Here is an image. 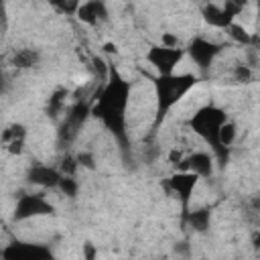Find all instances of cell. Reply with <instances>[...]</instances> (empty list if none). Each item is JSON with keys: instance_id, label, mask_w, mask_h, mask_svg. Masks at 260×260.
<instances>
[{"instance_id": "obj_12", "label": "cell", "mask_w": 260, "mask_h": 260, "mask_svg": "<svg viewBox=\"0 0 260 260\" xmlns=\"http://www.w3.org/2000/svg\"><path fill=\"white\" fill-rule=\"evenodd\" d=\"M28 179L30 183L39 185V187H49V189H55L59 185V179H61V173L53 167H47V165H37L30 169L28 173Z\"/></svg>"}, {"instance_id": "obj_2", "label": "cell", "mask_w": 260, "mask_h": 260, "mask_svg": "<svg viewBox=\"0 0 260 260\" xmlns=\"http://www.w3.org/2000/svg\"><path fill=\"white\" fill-rule=\"evenodd\" d=\"M195 73H169L156 75L154 79V100H156V118H165L191 89L197 85Z\"/></svg>"}, {"instance_id": "obj_10", "label": "cell", "mask_w": 260, "mask_h": 260, "mask_svg": "<svg viewBox=\"0 0 260 260\" xmlns=\"http://www.w3.org/2000/svg\"><path fill=\"white\" fill-rule=\"evenodd\" d=\"M179 171H189L193 175H197L199 179H205V177H211L213 173V156L205 150H197L189 156L183 158V167Z\"/></svg>"}, {"instance_id": "obj_7", "label": "cell", "mask_w": 260, "mask_h": 260, "mask_svg": "<svg viewBox=\"0 0 260 260\" xmlns=\"http://www.w3.org/2000/svg\"><path fill=\"white\" fill-rule=\"evenodd\" d=\"M242 6L234 4V2H225V4H205L203 6V20L207 24H211L213 28H221L225 30L232 22H236V18L240 16Z\"/></svg>"}, {"instance_id": "obj_16", "label": "cell", "mask_w": 260, "mask_h": 260, "mask_svg": "<svg viewBox=\"0 0 260 260\" xmlns=\"http://www.w3.org/2000/svg\"><path fill=\"white\" fill-rule=\"evenodd\" d=\"M104 51H106V53H114V55H116V53H118V47H116L114 43H106V45H104Z\"/></svg>"}, {"instance_id": "obj_5", "label": "cell", "mask_w": 260, "mask_h": 260, "mask_svg": "<svg viewBox=\"0 0 260 260\" xmlns=\"http://www.w3.org/2000/svg\"><path fill=\"white\" fill-rule=\"evenodd\" d=\"M53 213V203L43 197V195H35V193H24L16 199L14 205V219L16 221H26V219H37L43 215H51Z\"/></svg>"}, {"instance_id": "obj_6", "label": "cell", "mask_w": 260, "mask_h": 260, "mask_svg": "<svg viewBox=\"0 0 260 260\" xmlns=\"http://www.w3.org/2000/svg\"><path fill=\"white\" fill-rule=\"evenodd\" d=\"M219 53H221V47H219L217 43L205 39V37H195V39L187 45V49H185V55H189L191 61H193L199 69L211 67V65L215 63V59L219 57Z\"/></svg>"}, {"instance_id": "obj_13", "label": "cell", "mask_w": 260, "mask_h": 260, "mask_svg": "<svg viewBox=\"0 0 260 260\" xmlns=\"http://www.w3.org/2000/svg\"><path fill=\"white\" fill-rule=\"evenodd\" d=\"M75 14L85 24H98L104 16H108L106 4H102V2H85V4H79Z\"/></svg>"}, {"instance_id": "obj_15", "label": "cell", "mask_w": 260, "mask_h": 260, "mask_svg": "<svg viewBox=\"0 0 260 260\" xmlns=\"http://www.w3.org/2000/svg\"><path fill=\"white\" fill-rule=\"evenodd\" d=\"M37 61H39V55H37V51H32V49H20V51L14 53V59H12V63H14L16 67H20V69L32 67Z\"/></svg>"}, {"instance_id": "obj_1", "label": "cell", "mask_w": 260, "mask_h": 260, "mask_svg": "<svg viewBox=\"0 0 260 260\" xmlns=\"http://www.w3.org/2000/svg\"><path fill=\"white\" fill-rule=\"evenodd\" d=\"M130 91H132L130 83L118 71L112 69L108 83L104 85V89L100 91V95L91 106V114L98 120H102V124L120 138L124 136V128L128 120Z\"/></svg>"}, {"instance_id": "obj_4", "label": "cell", "mask_w": 260, "mask_h": 260, "mask_svg": "<svg viewBox=\"0 0 260 260\" xmlns=\"http://www.w3.org/2000/svg\"><path fill=\"white\" fill-rule=\"evenodd\" d=\"M185 57V49H171V47H165V45H152L148 51H146V61L150 63V67L156 69L158 75H169V73H175L179 63L183 61Z\"/></svg>"}, {"instance_id": "obj_11", "label": "cell", "mask_w": 260, "mask_h": 260, "mask_svg": "<svg viewBox=\"0 0 260 260\" xmlns=\"http://www.w3.org/2000/svg\"><path fill=\"white\" fill-rule=\"evenodd\" d=\"M26 142V128L22 124H10L0 132V144L10 154H22Z\"/></svg>"}, {"instance_id": "obj_3", "label": "cell", "mask_w": 260, "mask_h": 260, "mask_svg": "<svg viewBox=\"0 0 260 260\" xmlns=\"http://www.w3.org/2000/svg\"><path fill=\"white\" fill-rule=\"evenodd\" d=\"M225 120H228V114H225L221 108H217V106H213V104H207V106L199 108V110L191 116L189 126H191V130H193L197 136H201L203 140L213 142V146H217V144H215L217 130H219V126H221Z\"/></svg>"}, {"instance_id": "obj_9", "label": "cell", "mask_w": 260, "mask_h": 260, "mask_svg": "<svg viewBox=\"0 0 260 260\" xmlns=\"http://www.w3.org/2000/svg\"><path fill=\"white\" fill-rule=\"evenodd\" d=\"M197 183H199V177L193 175V173H189V171H175L169 177V187L181 199L183 205H187L191 201V195H193Z\"/></svg>"}, {"instance_id": "obj_8", "label": "cell", "mask_w": 260, "mask_h": 260, "mask_svg": "<svg viewBox=\"0 0 260 260\" xmlns=\"http://www.w3.org/2000/svg\"><path fill=\"white\" fill-rule=\"evenodd\" d=\"M2 260H53V254L47 246L32 242H12L4 248Z\"/></svg>"}, {"instance_id": "obj_14", "label": "cell", "mask_w": 260, "mask_h": 260, "mask_svg": "<svg viewBox=\"0 0 260 260\" xmlns=\"http://www.w3.org/2000/svg\"><path fill=\"white\" fill-rule=\"evenodd\" d=\"M236 140H238V124L228 118V120L219 126V130H217L215 144L221 146V148H230V146L236 144Z\"/></svg>"}]
</instances>
